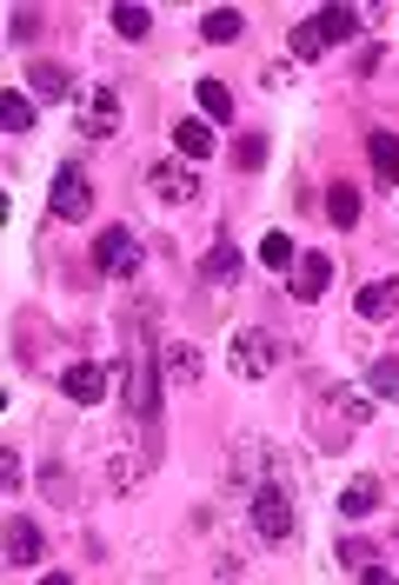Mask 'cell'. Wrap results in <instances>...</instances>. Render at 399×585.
Wrapping results in <instances>:
<instances>
[{"mask_svg":"<svg viewBox=\"0 0 399 585\" xmlns=\"http://www.w3.org/2000/svg\"><path fill=\"white\" fill-rule=\"evenodd\" d=\"M286 47H293V60H319V54H327V47H319V34H313L306 21H300V27L286 34Z\"/></svg>","mask_w":399,"mask_h":585,"instance_id":"obj_28","label":"cell"},{"mask_svg":"<svg viewBox=\"0 0 399 585\" xmlns=\"http://www.w3.org/2000/svg\"><path fill=\"white\" fill-rule=\"evenodd\" d=\"M127 412H133V420H153V412H160V373L146 360L127 366Z\"/></svg>","mask_w":399,"mask_h":585,"instance_id":"obj_11","label":"cell"},{"mask_svg":"<svg viewBox=\"0 0 399 585\" xmlns=\"http://www.w3.org/2000/svg\"><path fill=\"white\" fill-rule=\"evenodd\" d=\"M366 386H373V399H399V360H373Z\"/></svg>","mask_w":399,"mask_h":585,"instance_id":"obj_25","label":"cell"},{"mask_svg":"<svg viewBox=\"0 0 399 585\" xmlns=\"http://www.w3.org/2000/svg\"><path fill=\"white\" fill-rule=\"evenodd\" d=\"M34 120H40V114H34V101H27L21 87H8V94H0V127H8L14 140H27V133H34Z\"/></svg>","mask_w":399,"mask_h":585,"instance_id":"obj_18","label":"cell"},{"mask_svg":"<svg viewBox=\"0 0 399 585\" xmlns=\"http://www.w3.org/2000/svg\"><path fill=\"white\" fill-rule=\"evenodd\" d=\"M40 552H47L40 526H34L27 513H8V565H14V572H34V565H40Z\"/></svg>","mask_w":399,"mask_h":585,"instance_id":"obj_7","label":"cell"},{"mask_svg":"<svg viewBox=\"0 0 399 585\" xmlns=\"http://www.w3.org/2000/svg\"><path fill=\"white\" fill-rule=\"evenodd\" d=\"M146 27H153V14H146V8H114V34L146 40Z\"/></svg>","mask_w":399,"mask_h":585,"instance_id":"obj_26","label":"cell"},{"mask_svg":"<svg viewBox=\"0 0 399 585\" xmlns=\"http://www.w3.org/2000/svg\"><path fill=\"white\" fill-rule=\"evenodd\" d=\"M327 220H333V226H353V220H360V194H353L347 180L327 194Z\"/></svg>","mask_w":399,"mask_h":585,"instance_id":"obj_24","label":"cell"},{"mask_svg":"<svg viewBox=\"0 0 399 585\" xmlns=\"http://www.w3.org/2000/svg\"><path fill=\"white\" fill-rule=\"evenodd\" d=\"M360 319H392L399 313V280H373V286H360Z\"/></svg>","mask_w":399,"mask_h":585,"instance_id":"obj_17","label":"cell"},{"mask_svg":"<svg viewBox=\"0 0 399 585\" xmlns=\"http://www.w3.org/2000/svg\"><path fill=\"white\" fill-rule=\"evenodd\" d=\"M373 506H379V479H373V472H360V479L340 485V513H347V519H366Z\"/></svg>","mask_w":399,"mask_h":585,"instance_id":"obj_16","label":"cell"},{"mask_svg":"<svg viewBox=\"0 0 399 585\" xmlns=\"http://www.w3.org/2000/svg\"><path fill=\"white\" fill-rule=\"evenodd\" d=\"M247 513H254V533H260L267 546H286V539H293V526H300V519H293V492H286L280 479L254 485V506H247Z\"/></svg>","mask_w":399,"mask_h":585,"instance_id":"obj_1","label":"cell"},{"mask_svg":"<svg viewBox=\"0 0 399 585\" xmlns=\"http://www.w3.org/2000/svg\"><path fill=\"white\" fill-rule=\"evenodd\" d=\"M280 366V340L267 326H239L233 332V373H247V379H267Z\"/></svg>","mask_w":399,"mask_h":585,"instance_id":"obj_2","label":"cell"},{"mask_svg":"<svg viewBox=\"0 0 399 585\" xmlns=\"http://www.w3.org/2000/svg\"><path fill=\"white\" fill-rule=\"evenodd\" d=\"M60 393H67L73 406H101V399H107V373H101L94 360H73V366L60 373Z\"/></svg>","mask_w":399,"mask_h":585,"instance_id":"obj_8","label":"cell"},{"mask_svg":"<svg viewBox=\"0 0 399 585\" xmlns=\"http://www.w3.org/2000/svg\"><path fill=\"white\" fill-rule=\"evenodd\" d=\"M27 87H34V101H73V73L60 60H34L27 67Z\"/></svg>","mask_w":399,"mask_h":585,"instance_id":"obj_13","label":"cell"},{"mask_svg":"<svg viewBox=\"0 0 399 585\" xmlns=\"http://www.w3.org/2000/svg\"><path fill=\"white\" fill-rule=\"evenodd\" d=\"M40 27H47V21H40V8H14V14H8V40H14V47H34V40H40Z\"/></svg>","mask_w":399,"mask_h":585,"instance_id":"obj_23","label":"cell"},{"mask_svg":"<svg viewBox=\"0 0 399 585\" xmlns=\"http://www.w3.org/2000/svg\"><path fill=\"white\" fill-rule=\"evenodd\" d=\"M373 559H379V552H373L366 539H340V572H366Z\"/></svg>","mask_w":399,"mask_h":585,"instance_id":"obj_27","label":"cell"},{"mask_svg":"<svg viewBox=\"0 0 399 585\" xmlns=\"http://www.w3.org/2000/svg\"><path fill=\"white\" fill-rule=\"evenodd\" d=\"M233 160H239V166H267V133H247Z\"/></svg>","mask_w":399,"mask_h":585,"instance_id":"obj_29","label":"cell"},{"mask_svg":"<svg viewBox=\"0 0 399 585\" xmlns=\"http://www.w3.org/2000/svg\"><path fill=\"white\" fill-rule=\"evenodd\" d=\"M160 373H167V386H193V379H200V353H193L187 340L160 347Z\"/></svg>","mask_w":399,"mask_h":585,"instance_id":"obj_15","label":"cell"},{"mask_svg":"<svg viewBox=\"0 0 399 585\" xmlns=\"http://www.w3.org/2000/svg\"><path fill=\"white\" fill-rule=\"evenodd\" d=\"M233 273H239V246H233V239L207 246V260H200V280H213V286H220V280H233Z\"/></svg>","mask_w":399,"mask_h":585,"instance_id":"obj_20","label":"cell"},{"mask_svg":"<svg viewBox=\"0 0 399 585\" xmlns=\"http://www.w3.org/2000/svg\"><path fill=\"white\" fill-rule=\"evenodd\" d=\"M340 412H347V426H366V420H373V399H360V393H340Z\"/></svg>","mask_w":399,"mask_h":585,"instance_id":"obj_30","label":"cell"},{"mask_svg":"<svg viewBox=\"0 0 399 585\" xmlns=\"http://www.w3.org/2000/svg\"><path fill=\"white\" fill-rule=\"evenodd\" d=\"M174 147H180V160H207V153L220 147V127H213L207 114H193V120L180 114V120H174Z\"/></svg>","mask_w":399,"mask_h":585,"instance_id":"obj_10","label":"cell"},{"mask_svg":"<svg viewBox=\"0 0 399 585\" xmlns=\"http://www.w3.org/2000/svg\"><path fill=\"white\" fill-rule=\"evenodd\" d=\"M87 207H94L87 174H80V166H60V174H54V194H47V213L73 226V220H87Z\"/></svg>","mask_w":399,"mask_h":585,"instance_id":"obj_5","label":"cell"},{"mask_svg":"<svg viewBox=\"0 0 399 585\" xmlns=\"http://www.w3.org/2000/svg\"><path fill=\"white\" fill-rule=\"evenodd\" d=\"M73 120H80V140H114L120 133V94L114 87H87L80 107H73Z\"/></svg>","mask_w":399,"mask_h":585,"instance_id":"obj_3","label":"cell"},{"mask_svg":"<svg viewBox=\"0 0 399 585\" xmlns=\"http://www.w3.org/2000/svg\"><path fill=\"white\" fill-rule=\"evenodd\" d=\"M146 180H153V194L167 200V207H180V200H193V194H200V174H193V166H174V160H160Z\"/></svg>","mask_w":399,"mask_h":585,"instance_id":"obj_9","label":"cell"},{"mask_svg":"<svg viewBox=\"0 0 399 585\" xmlns=\"http://www.w3.org/2000/svg\"><path fill=\"white\" fill-rule=\"evenodd\" d=\"M306 27L319 34V47H340V40H353V34H360V14H353V8H319Z\"/></svg>","mask_w":399,"mask_h":585,"instance_id":"obj_14","label":"cell"},{"mask_svg":"<svg viewBox=\"0 0 399 585\" xmlns=\"http://www.w3.org/2000/svg\"><path fill=\"white\" fill-rule=\"evenodd\" d=\"M366 160H373V180H379V187H399V133L373 127V133H366Z\"/></svg>","mask_w":399,"mask_h":585,"instance_id":"obj_12","label":"cell"},{"mask_svg":"<svg viewBox=\"0 0 399 585\" xmlns=\"http://www.w3.org/2000/svg\"><path fill=\"white\" fill-rule=\"evenodd\" d=\"M200 114H207L213 127L233 120V87H226V80H200Z\"/></svg>","mask_w":399,"mask_h":585,"instance_id":"obj_21","label":"cell"},{"mask_svg":"<svg viewBox=\"0 0 399 585\" xmlns=\"http://www.w3.org/2000/svg\"><path fill=\"white\" fill-rule=\"evenodd\" d=\"M260 260H267L273 273H293V260H300V246H293V233H267V239H260Z\"/></svg>","mask_w":399,"mask_h":585,"instance_id":"obj_22","label":"cell"},{"mask_svg":"<svg viewBox=\"0 0 399 585\" xmlns=\"http://www.w3.org/2000/svg\"><path fill=\"white\" fill-rule=\"evenodd\" d=\"M247 34V14L239 8H213L207 21H200V40H213V47H226V40H239Z\"/></svg>","mask_w":399,"mask_h":585,"instance_id":"obj_19","label":"cell"},{"mask_svg":"<svg viewBox=\"0 0 399 585\" xmlns=\"http://www.w3.org/2000/svg\"><path fill=\"white\" fill-rule=\"evenodd\" d=\"M0 485H8V492H21V453H14V446L0 453Z\"/></svg>","mask_w":399,"mask_h":585,"instance_id":"obj_31","label":"cell"},{"mask_svg":"<svg viewBox=\"0 0 399 585\" xmlns=\"http://www.w3.org/2000/svg\"><path fill=\"white\" fill-rule=\"evenodd\" d=\"M327 286H333V260H327V254H300V260H293V273H286V293H293L300 306H313Z\"/></svg>","mask_w":399,"mask_h":585,"instance_id":"obj_6","label":"cell"},{"mask_svg":"<svg viewBox=\"0 0 399 585\" xmlns=\"http://www.w3.org/2000/svg\"><path fill=\"white\" fill-rule=\"evenodd\" d=\"M94 267H101L107 280H133V273H140V239H133L127 226H107V233L94 239Z\"/></svg>","mask_w":399,"mask_h":585,"instance_id":"obj_4","label":"cell"}]
</instances>
